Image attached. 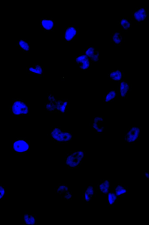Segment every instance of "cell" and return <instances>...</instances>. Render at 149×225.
I'll return each instance as SVG.
<instances>
[{
    "label": "cell",
    "mask_w": 149,
    "mask_h": 225,
    "mask_svg": "<svg viewBox=\"0 0 149 225\" xmlns=\"http://www.w3.org/2000/svg\"><path fill=\"white\" fill-rule=\"evenodd\" d=\"M29 107L22 99L17 98L14 99L9 106V112L14 116H25L29 115Z\"/></svg>",
    "instance_id": "6da1fadb"
},
{
    "label": "cell",
    "mask_w": 149,
    "mask_h": 225,
    "mask_svg": "<svg viewBox=\"0 0 149 225\" xmlns=\"http://www.w3.org/2000/svg\"><path fill=\"white\" fill-rule=\"evenodd\" d=\"M50 136L52 141L58 144L68 143L71 140L72 137L70 131L58 127H55L52 128Z\"/></svg>",
    "instance_id": "7a4b0ae2"
},
{
    "label": "cell",
    "mask_w": 149,
    "mask_h": 225,
    "mask_svg": "<svg viewBox=\"0 0 149 225\" xmlns=\"http://www.w3.org/2000/svg\"><path fill=\"white\" fill-rule=\"evenodd\" d=\"M86 156L85 151H76L68 153L66 156L65 165H68L69 168H76Z\"/></svg>",
    "instance_id": "3957f363"
},
{
    "label": "cell",
    "mask_w": 149,
    "mask_h": 225,
    "mask_svg": "<svg viewBox=\"0 0 149 225\" xmlns=\"http://www.w3.org/2000/svg\"><path fill=\"white\" fill-rule=\"evenodd\" d=\"M30 149L29 142L25 137H17L12 142V150L16 154H25Z\"/></svg>",
    "instance_id": "277c9868"
},
{
    "label": "cell",
    "mask_w": 149,
    "mask_h": 225,
    "mask_svg": "<svg viewBox=\"0 0 149 225\" xmlns=\"http://www.w3.org/2000/svg\"><path fill=\"white\" fill-rule=\"evenodd\" d=\"M79 34V28L73 25H69L65 29L62 38L65 42L73 41Z\"/></svg>",
    "instance_id": "5b68a950"
},
{
    "label": "cell",
    "mask_w": 149,
    "mask_h": 225,
    "mask_svg": "<svg viewBox=\"0 0 149 225\" xmlns=\"http://www.w3.org/2000/svg\"><path fill=\"white\" fill-rule=\"evenodd\" d=\"M54 19L52 17L41 18L40 25L45 31L54 32Z\"/></svg>",
    "instance_id": "8992f818"
},
{
    "label": "cell",
    "mask_w": 149,
    "mask_h": 225,
    "mask_svg": "<svg viewBox=\"0 0 149 225\" xmlns=\"http://www.w3.org/2000/svg\"><path fill=\"white\" fill-rule=\"evenodd\" d=\"M30 45L29 43L24 39H20L17 41L16 43V46L19 49L26 53L30 52Z\"/></svg>",
    "instance_id": "52a82bcc"
},
{
    "label": "cell",
    "mask_w": 149,
    "mask_h": 225,
    "mask_svg": "<svg viewBox=\"0 0 149 225\" xmlns=\"http://www.w3.org/2000/svg\"><path fill=\"white\" fill-rule=\"evenodd\" d=\"M134 17L138 22L144 20L146 16V12L144 8H141L134 12Z\"/></svg>",
    "instance_id": "ba28073f"
},
{
    "label": "cell",
    "mask_w": 149,
    "mask_h": 225,
    "mask_svg": "<svg viewBox=\"0 0 149 225\" xmlns=\"http://www.w3.org/2000/svg\"><path fill=\"white\" fill-rule=\"evenodd\" d=\"M28 72L38 75L42 74L43 72V67L39 64H36L32 67L27 68Z\"/></svg>",
    "instance_id": "9c48e42d"
},
{
    "label": "cell",
    "mask_w": 149,
    "mask_h": 225,
    "mask_svg": "<svg viewBox=\"0 0 149 225\" xmlns=\"http://www.w3.org/2000/svg\"><path fill=\"white\" fill-rule=\"evenodd\" d=\"M129 86L126 81H122L121 82L120 88V93L122 97H125L128 93Z\"/></svg>",
    "instance_id": "30bf717a"
},
{
    "label": "cell",
    "mask_w": 149,
    "mask_h": 225,
    "mask_svg": "<svg viewBox=\"0 0 149 225\" xmlns=\"http://www.w3.org/2000/svg\"><path fill=\"white\" fill-rule=\"evenodd\" d=\"M78 64L80 70H87L89 68L90 65L89 59L86 57L81 60Z\"/></svg>",
    "instance_id": "8fae6325"
},
{
    "label": "cell",
    "mask_w": 149,
    "mask_h": 225,
    "mask_svg": "<svg viewBox=\"0 0 149 225\" xmlns=\"http://www.w3.org/2000/svg\"><path fill=\"white\" fill-rule=\"evenodd\" d=\"M109 77L112 80L119 81L121 79L122 77V72L119 70L113 71L109 74Z\"/></svg>",
    "instance_id": "7c38bea8"
},
{
    "label": "cell",
    "mask_w": 149,
    "mask_h": 225,
    "mask_svg": "<svg viewBox=\"0 0 149 225\" xmlns=\"http://www.w3.org/2000/svg\"><path fill=\"white\" fill-rule=\"evenodd\" d=\"M109 185V182L108 180L104 181L99 186L100 191L103 193H107L108 192Z\"/></svg>",
    "instance_id": "4fadbf2b"
},
{
    "label": "cell",
    "mask_w": 149,
    "mask_h": 225,
    "mask_svg": "<svg viewBox=\"0 0 149 225\" xmlns=\"http://www.w3.org/2000/svg\"><path fill=\"white\" fill-rule=\"evenodd\" d=\"M94 48L93 47L89 46L87 47L84 53L90 59H91L96 53Z\"/></svg>",
    "instance_id": "5bb4252c"
},
{
    "label": "cell",
    "mask_w": 149,
    "mask_h": 225,
    "mask_svg": "<svg viewBox=\"0 0 149 225\" xmlns=\"http://www.w3.org/2000/svg\"><path fill=\"white\" fill-rule=\"evenodd\" d=\"M113 42L116 44H119L121 42L122 38L121 34L118 32L115 33L112 37Z\"/></svg>",
    "instance_id": "9a60e30c"
},
{
    "label": "cell",
    "mask_w": 149,
    "mask_h": 225,
    "mask_svg": "<svg viewBox=\"0 0 149 225\" xmlns=\"http://www.w3.org/2000/svg\"><path fill=\"white\" fill-rule=\"evenodd\" d=\"M116 92L114 90H112L109 92L105 97V101L108 102L112 100L116 97Z\"/></svg>",
    "instance_id": "2e32d148"
},
{
    "label": "cell",
    "mask_w": 149,
    "mask_h": 225,
    "mask_svg": "<svg viewBox=\"0 0 149 225\" xmlns=\"http://www.w3.org/2000/svg\"><path fill=\"white\" fill-rule=\"evenodd\" d=\"M127 192V190L126 188L122 186L118 185L116 187L115 193L117 196H119L121 195L126 193Z\"/></svg>",
    "instance_id": "e0dca14e"
},
{
    "label": "cell",
    "mask_w": 149,
    "mask_h": 225,
    "mask_svg": "<svg viewBox=\"0 0 149 225\" xmlns=\"http://www.w3.org/2000/svg\"><path fill=\"white\" fill-rule=\"evenodd\" d=\"M108 200L109 203L110 205L114 204L116 201L117 196L113 192L109 193L108 194Z\"/></svg>",
    "instance_id": "ac0fdd59"
},
{
    "label": "cell",
    "mask_w": 149,
    "mask_h": 225,
    "mask_svg": "<svg viewBox=\"0 0 149 225\" xmlns=\"http://www.w3.org/2000/svg\"><path fill=\"white\" fill-rule=\"evenodd\" d=\"M120 24L124 29H126L130 27V22L126 19L123 18L120 21Z\"/></svg>",
    "instance_id": "d6986e66"
},
{
    "label": "cell",
    "mask_w": 149,
    "mask_h": 225,
    "mask_svg": "<svg viewBox=\"0 0 149 225\" xmlns=\"http://www.w3.org/2000/svg\"><path fill=\"white\" fill-rule=\"evenodd\" d=\"M87 187V189H86L85 192H86L88 195L91 197L94 194L93 188L91 186Z\"/></svg>",
    "instance_id": "ffe728a7"
},
{
    "label": "cell",
    "mask_w": 149,
    "mask_h": 225,
    "mask_svg": "<svg viewBox=\"0 0 149 225\" xmlns=\"http://www.w3.org/2000/svg\"><path fill=\"white\" fill-rule=\"evenodd\" d=\"M3 187L4 186L0 185V200L2 199L5 193V189Z\"/></svg>",
    "instance_id": "44dd1931"
},
{
    "label": "cell",
    "mask_w": 149,
    "mask_h": 225,
    "mask_svg": "<svg viewBox=\"0 0 149 225\" xmlns=\"http://www.w3.org/2000/svg\"><path fill=\"white\" fill-rule=\"evenodd\" d=\"M145 175L146 177H147L148 178V173H146V172L145 173Z\"/></svg>",
    "instance_id": "7402d4cb"
},
{
    "label": "cell",
    "mask_w": 149,
    "mask_h": 225,
    "mask_svg": "<svg viewBox=\"0 0 149 225\" xmlns=\"http://www.w3.org/2000/svg\"><path fill=\"white\" fill-rule=\"evenodd\" d=\"M58 184H62V183H58Z\"/></svg>",
    "instance_id": "603a6c76"
},
{
    "label": "cell",
    "mask_w": 149,
    "mask_h": 225,
    "mask_svg": "<svg viewBox=\"0 0 149 225\" xmlns=\"http://www.w3.org/2000/svg\"><path fill=\"white\" fill-rule=\"evenodd\" d=\"M69 200V199H68V198H67L66 199V200L68 201V200Z\"/></svg>",
    "instance_id": "cb8c5ba5"
},
{
    "label": "cell",
    "mask_w": 149,
    "mask_h": 225,
    "mask_svg": "<svg viewBox=\"0 0 149 225\" xmlns=\"http://www.w3.org/2000/svg\"><path fill=\"white\" fill-rule=\"evenodd\" d=\"M35 218H36V219L37 218V216H35Z\"/></svg>",
    "instance_id": "d4e9b609"
},
{
    "label": "cell",
    "mask_w": 149,
    "mask_h": 225,
    "mask_svg": "<svg viewBox=\"0 0 149 225\" xmlns=\"http://www.w3.org/2000/svg\"><path fill=\"white\" fill-rule=\"evenodd\" d=\"M62 193H60L59 194L60 195Z\"/></svg>",
    "instance_id": "484cf974"
},
{
    "label": "cell",
    "mask_w": 149,
    "mask_h": 225,
    "mask_svg": "<svg viewBox=\"0 0 149 225\" xmlns=\"http://www.w3.org/2000/svg\"><path fill=\"white\" fill-rule=\"evenodd\" d=\"M126 138L125 137V140H126Z\"/></svg>",
    "instance_id": "4316f807"
},
{
    "label": "cell",
    "mask_w": 149,
    "mask_h": 225,
    "mask_svg": "<svg viewBox=\"0 0 149 225\" xmlns=\"http://www.w3.org/2000/svg\"><path fill=\"white\" fill-rule=\"evenodd\" d=\"M139 140L138 139H136V141H138Z\"/></svg>",
    "instance_id": "83f0119b"
},
{
    "label": "cell",
    "mask_w": 149,
    "mask_h": 225,
    "mask_svg": "<svg viewBox=\"0 0 149 225\" xmlns=\"http://www.w3.org/2000/svg\"><path fill=\"white\" fill-rule=\"evenodd\" d=\"M59 186H58V188H59Z\"/></svg>",
    "instance_id": "f1b7e54d"
},
{
    "label": "cell",
    "mask_w": 149,
    "mask_h": 225,
    "mask_svg": "<svg viewBox=\"0 0 149 225\" xmlns=\"http://www.w3.org/2000/svg\"><path fill=\"white\" fill-rule=\"evenodd\" d=\"M139 128L140 129L141 128V127H139Z\"/></svg>",
    "instance_id": "f546056e"
},
{
    "label": "cell",
    "mask_w": 149,
    "mask_h": 225,
    "mask_svg": "<svg viewBox=\"0 0 149 225\" xmlns=\"http://www.w3.org/2000/svg\"><path fill=\"white\" fill-rule=\"evenodd\" d=\"M72 192H71V194H72Z\"/></svg>",
    "instance_id": "4dcf8cb0"
}]
</instances>
